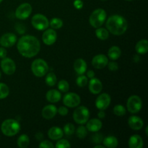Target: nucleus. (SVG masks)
I'll return each instance as SVG.
<instances>
[{"label":"nucleus","mask_w":148,"mask_h":148,"mask_svg":"<svg viewBox=\"0 0 148 148\" xmlns=\"http://www.w3.org/2000/svg\"><path fill=\"white\" fill-rule=\"evenodd\" d=\"M46 100L51 103H58L62 98V94L59 90H50L46 92Z\"/></svg>","instance_id":"4be33fe9"},{"label":"nucleus","mask_w":148,"mask_h":148,"mask_svg":"<svg viewBox=\"0 0 148 148\" xmlns=\"http://www.w3.org/2000/svg\"><path fill=\"white\" fill-rule=\"evenodd\" d=\"M64 133L67 136H71L75 133V127L71 123H68V124H65V126L64 127Z\"/></svg>","instance_id":"72a5a7b5"},{"label":"nucleus","mask_w":148,"mask_h":148,"mask_svg":"<svg viewBox=\"0 0 148 148\" xmlns=\"http://www.w3.org/2000/svg\"><path fill=\"white\" fill-rule=\"evenodd\" d=\"M95 35L98 39L102 40H107L109 37V32L104 27H98L95 30Z\"/></svg>","instance_id":"bb28decb"},{"label":"nucleus","mask_w":148,"mask_h":148,"mask_svg":"<svg viewBox=\"0 0 148 148\" xmlns=\"http://www.w3.org/2000/svg\"><path fill=\"white\" fill-rule=\"evenodd\" d=\"M7 50L5 49L4 47H0V58L1 59H4V58L7 57Z\"/></svg>","instance_id":"c03bdc74"},{"label":"nucleus","mask_w":148,"mask_h":148,"mask_svg":"<svg viewBox=\"0 0 148 148\" xmlns=\"http://www.w3.org/2000/svg\"><path fill=\"white\" fill-rule=\"evenodd\" d=\"M39 147L40 148H53L54 147V145L51 143L49 140H44L42 141L39 145Z\"/></svg>","instance_id":"58836bf2"},{"label":"nucleus","mask_w":148,"mask_h":148,"mask_svg":"<svg viewBox=\"0 0 148 148\" xmlns=\"http://www.w3.org/2000/svg\"><path fill=\"white\" fill-rule=\"evenodd\" d=\"M128 124L133 130H140L143 127L144 122L140 117L137 116H132L129 118Z\"/></svg>","instance_id":"a211bd4d"},{"label":"nucleus","mask_w":148,"mask_h":148,"mask_svg":"<svg viewBox=\"0 0 148 148\" xmlns=\"http://www.w3.org/2000/svg\"><path fill=\"white\" fill-rule=\"evenodd\" d=\"M125 1H133V0H125Z\"/></svg>","instance_id":"864d4df0"},{"label":"nucleus","mask_w":148,"mask_h":148,"mask_svg":"<svg viewBox=\"0 0 148 148\" xmlns=\"http://www.w3.org/2000/svg\"><path fill=\"white\" fill-rule=\"evenodd\" d=\"M1 68L4 74L7 75H12L16 71V64L14 61L10 58H4L1 60Z\"/></svg>","instance_id":"9b49d317"},{"label":"nucleus","mask_w":148,"mask_h":148,"mask_svg":"<svg viewBox=\"0 0 148 148\" xmlns=\"http://www.w3.org/2000/svg\"><path fill=\"white\" fill-rule=\"evenodd\" d=\"M87 77L89 78V79H91V78L95 77V72L92 70H89L88 72H87Z\"/></svg>","instance_id":"a18cd8bd"},{"label":"nucleus","mask_w":148,"mask_h":148,"mask_svg":"<svg viewBox=\"0 0 148 148\" xmlns=\"http://www.w3.org/2000/svg\"><path fill=\"white\" fill-rule=\"evenodd\" d=\"M49 25L51 27V28L53 29H59L63 26V21L62 20H61L60 18H58V17H54V18H52L51 20Z\"/></svg>","instance_id":"7c9ffc66"},{"label":"nucleus","mask_w":148,"mask_h":148,"mask_svg":"<svg viewBox=\"0 0 148 148\" xmlns=\"http://www.w3.org/2000/svg\"><path fill=\"white\" fill-rule=\"evenodd\" d=\"M134 61L135 62H138L139 61H140V57H139V56H137V55H134Z\"/></svg>","instance_id":"09e8293b"},{"label":"nucleus","mask_w":148,"mask_h":148,"mask_svg":"<svg viewBox=\"0 0 148 148\" xmlns=\"http://www.w3.org/2000/svg\"><path fill=\"white\" fill-rule=\"evenodd\" d=\"M16 41H17V36L14 33H5L0 38V45L4 48L12 47L15 44Z\"/></svg>","instance_id":"4468645a"},{"label":"nucleus","mask_w":148,"mask_h":148,"mask_svg":"<svg viewBox=\"0 0 148 148\" xmlns=\"http://www.w3.org/2000/svg\"><path fill=\"white\" fill-rule=\"evenodd\" d=\"M17 145L20 148H25L30 144V139L27 134H21L17 139Z\"/></svg>","instance_id":"cd10ccee"},{"label":"nucleus","mask_w":148,"mask_h":148,"mask_svg":"<svg viewBox=\"0 0 148 148\" xmlns=\"http://www.w3.org/2000/svg\"><path fill=\"white\" fill-rule=\"evenodd\" d=\"M101 1H108V0H101Z\"/></svg>","instance_id":"5fc2aeb1"},{"label":"nucleus","mask_w":148,"mask_h":148,"mask_svg":"<svg viewBox=\"0 0 148 148\" xmlns=\"http://www.w3.org/2000/svg\"><path fill=\"white\" fill-rule=\"evenodd\" d=\"M111 96L108 93H102L95 100V106L99 110H106L111 103Z\"/></svg>","instance_id":"f8f14e48"},{"label":"nucleus","mask_w":148,"mask_h":148,"mask_svg":"<svg viewBox=\"0 0 148 148\" xmlns=\"http://www.w3.org/2000/svg\"><path fill=\"white\" fill-rule=\"evenodd\" d=\"M2 1H3V0H0V3H1Z\"/></svg>","instance_id":"6e6d98bb"},{"label":"nucleus","mask_w":148,"mask_h":148,"mask_svg":"<svg viewBox=\"0 0 148 148\" xmlns=\"http://www.w3.org/2000/svg\"><path fill=\"white\" fill-rule=\"evenodd\" d=\"M36 138L38 140H41V139L43 138V134H42V133L38 132L37 134H36Z\"/></svg>","instance_id":"de8ad7c7"},{"label":"nucleus","mask_w":148,"mask_h":148,"mask_svg":"<svg viewBox=\"0 0 148 148\" xmlns=\"http://www.w3.org/2000/svg\"><path fill=\"white\" fill-rule=\"evenodd\" d=\"M108 63V59L106 55L98 54L92 58V64L95 69H101L105 68Z\"/></svg>","instance_id":"2eb2a0df"},{"label":"nucleus","mask_w":148,"mask_h":148,"mask_svg":"<svg viewBox=\"0 0 148 148\" xmlns=\"http://www.w3.org/2000/svg\"><path fill=\"white\" fill-rule=\"evenodd\" d=\"M103 143L105 147L116 148L118 146L119 142L116 137L114 136H108L103 140Z\"/></svg>","instance_id":"393cba45"},{"label":"nucleus","mask_w":148,"mask_h":148,"mask_svg":"<svg viewBox=\"0 0 148 148\" xmlns=\"http://www.w3.org/2000/svg\"><path fill=\"white\" fill-rule=\"evenodd\" d=\"M31 71L35 76L42 77L48 73L49 65L43 59H36L32 62Z\"/></svg>","instance_id":"39448f33"},{"label":"nucleus","mask_w":148,"mask_h":148,"mask_svg":"<svg viewBox=\"0 0 148 148\" xmlns=\"http://www.w3.org/2000/svg\"><path fill=\"white\" fill-rule=\"evenodd\" d=\"M73 4L77 10H81L83 7V1L82 0H75Z\"/></svg>","instance_id":"79ce46f5"},{"label":"nucleus","mask_w":148,"mask_h":148,"mask_svg":"<svg viewBox=\"0 0 148 148\" xmlns=\"http://www.w3.org/2000/svg\"><path fill=\"white\" fill-rule=\"evenodd\" d=\"M70 147L71 145L69 144V142L66 140H64V139L59 140V141L56 144V147L57 148H69Z\"/></svg>","instance_id":"e433bc0d"},{"label":"nucleus","mask_w":148,"mask_h":148,"mask_svg":"<svg viewBox=\"0 0 148 148\" xmlns=\"http://www.w3.org/2000/svg\"><path fill=\"white\" fill-rule=\"evenodd\" d=\"M143 106L142 100L138 95H131L127 102V108L131 114H137L141 110Z\"/></svg>","instance_id":"6e6552de"},{"label":"nucleus","mask_w":148,"mask_h":148,"mask_svg":"<svg viewBox=\"0 0 148 148\" xmlns=\"http://www.w3.org/2000/svg\"><path fill=\"white\" fill-rule=\"evenodd\" d=\"M57 112L59 113V115L61 116H66L68 114V112H69V111H68L67 108L65 106H61L59 107V109L57 110Z\"/></svg>","instance_id":"a19ab883"},{"label":"nucleus","mask_w":148,"mask_h":148,"mask_svg":"<svg viewBox=\"0 0 148 148\" xmlns=\"http://www.w3.org/2000/svg\"><path fill=\"white\" fill-rule=\"evenodd\" d=\"M10 94L9 87L5 83L0 82V99H4Z\"/></svg>","instance_id":"c756f323"},{"label":"nucleus","mask_w":148,"mask_h":148,"mask_svg":"<svg viewBox=\"0 0 148 148\" xmlns=\"http://www.w3.org/2000/svg\"><path fill=\"white\" fill-rule=\"evenodd\" d=\"M121 49H120L119 47H118V46H112V47H111L108 51V57H109V59H111V60L113 61L117 60V59L121 56Z\"/></svg>","instance_id":"a878e982"},{"label":"nucleus","mask_w":148,"mask_h":148,"mask_svg":"<svg viewBox=\"0 0 148 148\" xmlns=\"http://www.w3.org/2000/svg\"><path fill=\"white\" fill-rule=\"evenodd\" d=\"M114 114L118 116H123L126 114V108L122 105H116L114 108Z\"/></svg>","instance_id":"473e14b6"},{"label":"nucleus","mask_w":148,"mask_h":148,"mask_svg":"<svg viewBox=\"0 0 148 148\" xmlns=\"http://www.w3.org/2000/svg\"><path fill=\"white\" fill-rule=\"evenodd\" d=\"M31 24L36 30H44L49 27V21L43 14H36L32 17Z\"/></svg>","instance_id":"0eeeda50"},{"label":"nucleus","mask_w":148,"mask_h":148,"mask_svg":"<svg viewBox=\"0 0 148 148\" xmlns=\"http://www.w3.org/2000/svg\"><path fill=\"white\" fill-rule=\"evenodd\" d=\"M1 72H0V78H1Z\"/></svg>","instance_id":"603ef678"},{"label":"nucleus","mask_w":148,"mask_h":148,"mask_svg":"<svg viewBox=\"0 0 148 148\" xmlns=\"http://www.w3.org/2000/svg\"><path fill=\"white\" fill-rule=\"evenodd\" d=\"M20 130V125L17 121L13 119L4 120L1 125V131L7 137L16 135Z\"/></svg>","instance_id":"7ed1b4c3"},{"label":"nucleus","mask_w":148,"mask_h":148,"mask_svg":"<svg viewBox=\"0 0 148 148\" xmlns=\"http://www.w3.org/2000/svg\"><path fill=\"white\" fill-rule=\"evenodd\" d=\"M128 144L130 148H142L144 145L143 138L138 134L131 136L129 140Z\"/></svg>","instance_id":"412c9836"},{"label":"nucleus","mask_w":148,"mask_h":148,"mask_svg":"<svg viewBox=\"0 0 148 148\" xmlns=\"http://www.w3.org/2000/svg\"><path fill=\"white\" fill-rule=\"evenodd\" d=\"M16 30L20 34H23L25 32V27L23 24H17L16 25Z\"/></svg>","instance_id":"37998d69"},{"label":"nucleus","mask_w":148,"mask_h":148,"mask_svg":"<svg viewBox=\"0 0 148 148\" xmlns=\"http://www.w3.org/2000/svg\"><path fill=\"white\" fill-rule=\"evenodd\" d=\"M135 50L140 54H145L148 51V41L146 39H143L137 42L135 46Z\"/></svg>","instance_id":"b1692460"},{"label":"nucleus","mask_w":148,"mask_h":148,"mask_svg":"<svg viewBox=\"0 0 148 148\" xmlns=\"http://www.w3.org/2000/svg\"><path fill=\"white\" fill-rule=\"evenodd\" d=\"M145 132H146V135H148V127H146V129H145Z\"/></svg>","instance_id":"3c124183"},{"label":"nucleus","mask_w":148,"mask_h":148,"mask_svg":"<svg viewBox=\"0 0 148 148\" xmlns=\"http://www.w3.org/2000/svg\"><path fill=\"white\" fill-rule=\"evenodd\" d=\"M58 89L62 92H68L69 89V85L67 81L64 80V79H62L59 81L58 83Z\"/></svg>","instance_id":"f704fd0d"},{"label":"nucleus","mask_w":148,"mask_h":148,"mask_svg":"<svg viewBox=\"0 0 148 148\" xmlns=\"http://www.w3.org/2000/svg\"><path fill=\"white\" fill-rule=\"evenodd\" d=\"M57 34L54 29H46L42 35V40L46 46H51L56 41Z\"/></svg>","instance_id":"ddd939ff"},{"label":"nucleus","mask_w":148,"mask_h":148,"mask_svg":"<svg viewBox=\"0 0 148 148\" xmlns=\"http://www.w3.org/2000/svg\"><path fill=\"white\" fill-rule=\"evenodd\" d=\"M94 148H105V146L101 145H95Z\"/></svg>","instance_id":"8fccbe9b"},{"label":"nucleus","mask_w":148,"mask_h":148,"mask_svg":"<svg viewBox=\"0 0 148 148\" xmlns=\"http://www.w3.org/2000/svg\"><path fill=\"white\" fill-rule=\"evenodd\" d=\"M81 102L80 97L75 92H67L63 98V103L66 107L75 108L79 105Z\"/></svg>","instance_id":"1a4fd4ad"},{"label":"nucleus","mask_w":148,"mask_h":148,"mask_svg":"<svg viewBox=\"0 0 148 148\" xmlns=\"http://www.w3.org/2000/svg\"><path fill=\"white\" fill-rule=\"evenodd\" d=\"M108 69L112 72H114V71H116L118 70L119 69V66H118V64L115 62H110L108 63Z\"/></svg>","instance_id":"ea45409f"},{"label":"nucleus","mask_w":148,"mask_h":148,"mask_svg":"<svg viewBox=\"0 0 148 148\" xmlns=\"http://www.w3.org/2000/svg\"><path fill=\"white\" fill-rule=\"evenodd\" d=\"M46 85H49V86L52 87L54 86L56 83V81H57V78H56V75H55L53 72H49L48 73V75L46 77Z\"/></svg>","instance_id":"c85d7f7f"},{"label":"nucleus","mask_w":148,"mask_h":148,"mask_svg":"<svg viewBox=\"0 0 148 148\" xmlns=\"http://www.w3.org/2000/svg\"><path fill=\"white\" fill-rule=\"evenodd\" d=\"M90 111L85 106H79L73 113V119L78 124H85L89 120Z\"/></svg>","instance_id":"423d86ee"},{"label":"nucleus","mask_w":148,"mask_h":148,"mask_svg":"<svg viewBox=\"0 0 148 148\" xmlns=\"http://www.w3.org/2000/svg\"><path fill=\"white\" fill-rule=\"evenodd\" d=\"M106 26L107 30L111 34L115 36H121L127 31L128 23L124 17L119 14H114L110 16L106 20Z\"/></svg>","instance_id":"f03ea898"},{"label":"nucleus","mask_w":148,"mask_h":148,"mask_svg":"<svg viewBox=\"0 0 148 148\" xmlns=\"http://www.w3.org/2000/svg\"><path fill=\"white\" fill-rule=\"evenodd\" d=\"M17 49L19 53L24 57L33 58L40 51V43L36 37L27 35L19 39Z\"/></svg>","instance_id":"f257e3e1"},{"label":"nucleus","mask_w":148,"mask_h":148,"mask_svg":"<svg viewBox=\"0 0 148 148\" xmlns=\"http://www.w3.org/2000/svg\"><path fill=\"white\" fill-rule=\"evenodd\" d=\"M77 85H78L79 87H85L88 85V79L87 77V76L84 75H79V76L77 78Z\"/></svg>","instance_id":"c9c22d12"},{"label":"nucleus","mask_w":148,"mask_h":148,"mask_svg":"<svg viewBox=\"0 0 148 148\" xmlns=\"http://www.w3.org/2000/svg\"><path fill=\"white\" fill-rule=\"evenodd\" d=\"M64 135L63 130L58 127H53L48 131V137L52 140H59Z\"/></svg>","instance_id":"aec40b11"},{"label":"nucleus","mask_w":148,"mask_h":148,"mask_svg":"<svg viewBox=\"0 0 148 148\" xmlns=\"http://www.w3.org/2000/svg\"><path fill=\"white\" fill-rule=\"evenodd\" d=\"M87 134H88V130L86 129V127L82 126V124L77 127L76 130V135L78 138L84 139L86 137Z\"/></svg>","instance_id":"2f4dec72"},{"label":"nucleus","mask_w":148,"mask_h":148,"mask_svg":"<svg viewBox=\"0 0 148 148\" xmlns=\"http://www.w3.org/2000/svg\"><path fill=\"white\" fill-rule=\"evenodd\" d=\"M86 129L91 132H97L102 128V121L98 119H92L87 121Z\"/></svg>","instance_id":"6ab92c4d"},{"label":"nucleus","mask_w":148,"mask_h":148,"mask_svg":"<svg viewBox=\"0 0 148 148\" xmlns=\"http://www.w3.org/2000/svg\"><path fill=\"white\" fill-rule=\"evenodd\" d=\"M106 12L103 9L98 8L94 10L89 17V23L95 28L101 27L106 20Z\"/></svg>","instance_id":"20e7f679"},{"label":"nucleus","mask_w":148,"mask_h":148,"mask_svg":"<svg viewBox=\"0 0 148 148\" xmlns=\"http://www.w3.org/2000/svg\"><path fill=\"white\" fill-rule=\"evenodd\" d=\"M103 140V135L101 134H99V133H96L94 135H92V140L93 142V143H95V144H100L101 143V142Z\"/></svg>","instance_id":"4c0bfd02"},{"label":"nucleus","mask_w":148,"mask_h":148,"mask_svg":"<svg viewBox=\"0 0 148 148\" xmlns=\"http://www.w3.org/2000/svg\"><path fill=\"white\" fill-rule=\"evenodd\" d=\"M98 118L101 119H103L106 117V113L104 112L103 110H100V111L98 112Z\"/></svg>","instance_id":"49530a36"},{"label":"nucleus","mask_w":148,"mask_h":148,"mask_svg":"<svg viewBox=\"0 0 148 148\" xmlns=\"http://www.w3.org/2000/svg\"><path fill=\"white\" fill-rule=\"evenodd\" d=\"M88 88H89L90 92H92V94L100 93L103 89V85L102 82L98 79V78H91L89 82V85H88Z\"/></svg>","instance_id":"dca6fc26"},{"label":"nucleus","mask_w":148,"mask_h":148,"mask_svg":"<svg viewBox=\"0 0 148 148\" xmlns=\"http://www.w3.org/2000/svg\"><path fill=\"white\" fill-rule=\"evenodd\" d=\"M74 69L78 75H83L87 70V63L84 59H77L74 62Z\"/></svg>","instance_id":"5701e85b"},{"label":"nucleus","mask_w":148,"mask_h":148,"mask_svg":"<svg viewBox=\"0 0 148 148\" xmlns=\"http://www.w3.org/2000/svg\"><path fill=\"white\" fill-rule=\"evenodd\" d=\"M56 113H57V108L54 105H47L42 109V116L45 119H51L53 117L56 116Z\"/></svg>","instance_id":"f3484780"},{"label":"nucleus","mask_w":148,"mask_h":148,"mask_svg":"<svg viewBox=\"0 0 148 148\" xmlns=\"http://www.w3.org/2000/svg\"><path fill=\"white\" fill-rule=\"evenodd\" d=\"M32 12V6L29 3L21 4L15 11V17L19 20H25Z\"/></svg>","instance_id":"9d476101"}]
</instances>
